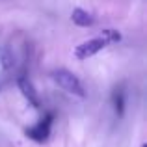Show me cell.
<instances>
[{
  "label": "cell",
  "instance_id": "obj_1",
  "mask_svg": "<svg viewBox=\"0 0 147 147\" xmlns=\"http://www.w3.org/2000/svg\"><path fill=\"white\" fill-rule=\"evenodd\" d=\"M52 78H54V82H56L61 90H65L67 93L76 95V97H84V95H86V91H84L82 82L78 80V76L73 75V73L67 71V69H58V71H54Z\"/></svg>",
  "mask_w": 147,
  "mask_h": 147
},
{
  "label": "cell",
  "instance_id": "obj_2",
  "mask_svg": "<svg viewBox=\"0 0 147 147\" xmlns=\"http://www.w3.org/2000/svg\"><path fill=\"white\" fill-rule=\"evenodd\" d=\"M52 121H54V115L52 114H47L41 121H37L34 127L26 129V136H28L30 140L37 142V144L47 142V138L50 136V127H52Z\"/></svg>",
  "mask_w": 147,
  "mask_h": 147
},
{
  "label": "cell",
  "instance_id": "obj_3",
  "mask_svg": "<svg viewBox=\"0 0 147 147\" xmlns=\"http://www.w3.org/2000/svg\"><path fill=\"white\" fill-rule=\"evenodd\" d=\"M106 47V41L102 39V37H95V39H90V41H84L82 45H78L75 50V56L78 58V60H88V58H91L93 54H97L99 50H102Z\"/></svg>",
  "mask_w": 147,
  "mask_h": 147
},
{
  "label": "cell",
  "instance_id": "obj_4",
  "mask_svg": "<svg viewBox=\"0 0 147 147\" xmlns=\"http://www.w3.org/2000/svg\"><path fill=\"white\" fill-rule=\"evenodd\" d=\"M19 88H21L22 95H24V97L28 99L34 106L39 108V97H37V93H36V90H34L32 82L28 80V76H19Z\"/></svg>",
  "mask_w": 147,
  "mask_h": 147
},
{
  "label": "cell",
  "instance_id": "obj_5",
  "mask_svg": "<svg viewBox=\"0 0 147 147\" xmlns=\"http://www.w3.org/2000/svg\"><path fill=\"white\" fill-rule=\"evenodd\" d=\"M71 19H73V22H75L76 26H82V28H88V26L93 24V17H91L86 9H80V7L73 9Z\"/></svg>",
  "mask_w": 147,
  "mask_h": 147
},
{
  "label": "cell",
  "instance_id": "obj_6",
  "mask_svg": "<svg viewBox=\"0 0 147 147\" xmlns=\"http://www.w3.org/2000/svg\"><path fill=\"white\" fill-rule=\"evenodd\" d=\"M112 104H114V110L115 114L121 117L123 114H125V91H123V88H115L114 93H112Z\"/></svg>",
  "mask_w": 147,
  "mask_h": 147
},
{
  "label": "cell",
  "instance_id": "obj_7",
  "mask_svg": "<svg viewBox=\"0 0 147 147\" xmlns=\"http://www.w3.org/2000/svg\"><path fill=\"white\" fill-rule=\"evenodd\" d=\"M102 37L106 43H117L119 39H121V34L117 32V30H102Z\"/></svg>",
  "mask_w": 147,
  "mask_h": 147
}]
</instances>
